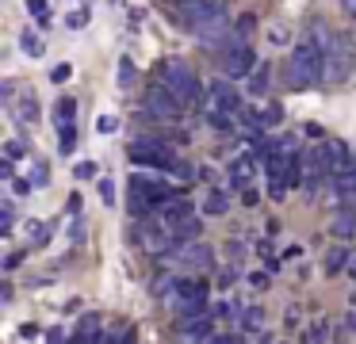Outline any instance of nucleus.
<instances>
[{"label":"nucleus","instance_id":"obj_14","mask_svg":"<svg viewBox=\"0 0 356 344\" xmlns=\"http://www.w3.org/2000/svg\"><path fill=\"white\" fill-rule=\"evenodd\" d=\"M330 234L337 237V241H348V237H356V211H353V206H341V211L333 214Z\"/></svg>","mask_w":356,"mask_h":344},{"label":"nucleus","instance_id":"obj_22","mask_svg":"<svg viewBox=\"0 0 356 344\" xmlns=\"http://www.w3.org/2000/svg\"><path fill=\"white\" fill-rule=\"evenodd\" d=\"M115 76H119V88H131L134 84V76H138V69H134V61L131 58H119V69H115Z\"/></svg>","mask_w":356,"mask_h":344},{"label":"nucleus","instance_id":"obj_19","mask_svg":"<svg viewBox=\"0 0 356 344\" xmlns=\"http://www.w3.org/2000/svg\"><path fill=\"white\" fill-rule=\"evenodd\" d=\"M73 115H77V99H70V96L58 99V107H54V122H58V126H70Z\"/></svg>","mask_w":356,"mask_h":344},{"label":"nucleus","instance_id":"obj_4","mask_svg":"<svg viewBox=\"0 0 356 344\" xmlns=\"http://www.w3.org/2000/svg\"><path fill=\"white\" fill-rule=\"evenodd\" d=\"M127 157H131L134 165H142V168H154V172H169L172 161H177L161 138H138V142H131L127 145Z\"/></svg>","mask_w":356,"mask_h":344},{"label":"nucleus","instance_id":"obj_27","mask_svg":"<svg viewBox=\"0 0 356 344\" xmlns=\"http://www.w3.org/2000/svg\"><path fill=\"white\" fill-rule=\"evenodd\" d=\"M310 42H318L322 46V50H330V42H333V35H330V27H325V23H310Z\"/></svg>","mask_w":356,"mask_h":344},{"label":"nucleus","instance_id":"obj_35","mask_svg":"<svg viewBox=\"0 0 356 344\" xmlns=\"http://www.w3.org/2000/svg\"><path fill=\"white\" fill-rule=\"evenodd\" d=\"M245 283H249V287H257V290H264V287H268V275H264V272H249Z\"/></svg>","mask_w":356,"mask_h":344},{"label":"nucleus","instance_id":"obj_21","mask_svg":"<svg viewBox=\"0 0 356 344\" xmlns=\"http://www.w3.org/2000/svg\"><path fill=\"white\" fill-rule=\"evenodd\" d=\"M19 46H24V54H27V58H42V54H47L42 38H39V35H31V31H24V35H19Z\"/></svg>","mask_w":356,"mask_h":344},{"label":"nucleus","instance_id":"obj_6","mask_svg":"<svg viewBox=\"0 0 356 344\" xmlns=\"http://www.w3.org/2000/svg\"><path fill=\"white\" fill-rule=\"evenodd\" d=\"M348 38L345 35H333V42H330V50H325V65H322V81H330V84H337V81H345L348 76V65H353V58H348Z\"/></svg>","mask_w":356,"mask_h":344},{"label":"nucleus","instance_id":"obj_31","mask_svg":"<svg viewBox=\"0 0 356 344\" xmlns=\"http://www.w3.org/2000/svg\"><path fill=\"white\" fill-rule=\"evenodd\" d=\"M96 172H100V165H96V161H81V165L73 168V176H77V180H92Z\"/></svg>","mask_w":356,"mask_h":344},{"label":"nucleus","instance_id":"obj_15","mask_svg":"<svg viewBox=\"0 0 356 344\" xmlns=\"http://www.w3.org/2000/svg\"><path fill=\"white\" fill-rule=\"evenodd\" d=\"M203 211L215 214V218H218V214H226V211H230V195H226L222 188H211L207 199H203Z\"/></svg>","mask_w":356,"mask_h":344},{"label":"nucleus","instance_id":"obj_44","mask_svg":"<svg viewBox=\"0 0 356 344\" xmlns=\"http://www.w3.org/2000/svg\"><path fill=\"white\" fill-rule=\"evenodd\" d=\"M345 325H348V333H356V310H353V313H348V318H345Z\"/></svg>","mask_w":356,"mask_h":344},{"label":"nucleus","instance_id":"obj_13","mask_svg":"<svg viewBox=\"0 0 356 344\" xmlns=\"http://www.w3.org/2000/svg\"><path fill=\"white\" fill-rule=\"evenodd\" d=\"M157 214H161V222H165V226H172V229H177L180 222H188V218H192V203H188V199H180V195H169V199L161 203V211H157Z\"/></svg>","mask_w":356,"mask_h":344},{"label":"nucleus","instance_id":"obj_34","mask_svg":"<svg viewBox=\"0 0 356 344\" xmlns=\"http://www.w3.org/2000/svg\"><path fill=\"white\" fill-rule=\"evenodd\" d=\"M100 199L108 206H115V183H111V180H100Z\"/></svg>","mask_w":356,"mask_h":344},{"label":"nucleus","instance_id":"obj_20","mask_svg":"<svg viewBox=\"0 0 356 344\" xmlns=\"http://www.w3.org/2000/svg\"><path fill=\"white\" fill-rule=\"evenodd\" d=\"M245 81H249V92H253V96H264V92H268V65H257Z\"/></svg>","mask_w":356,"mask_h":344},{"label":"nucleus","instance_id":"obj_26","mask_svg":"<svg viewBox=\"0 0 356 344\" xmlns=\"http://www.w3.org/2000/svg\"><path fill=\"white\" fill-rule=\"evenodd\" d=\"M253 27H257V19H253V15H238V23H234V38H238V42H249Z\"/></svg>","mask_w":356,"mask_h":344},{"label":"nucleus","instance_id":"obj_1","mask_svg":"<svg viewBox=\"0 0 356 344\" xmlns=\"http://www.w3.org/2000/svg\"><path fill=\"white\" fill-rule=\"evenodd\" d=\"M322 65H325V50L310 38H302L291 54H287V84L295 92H302L307 84H318L322 81Z\"/></svg>","mask_w":356,"mask_h":344},{"label":"nucleus","instance_id":"obj_33","mask_svg":"<svg viewBox=\"0 0 356 344\" xmlns=\"http://www.w3.org/2000/svg\"><path fill=\"white\" fill-rule=\"evenodd\" d=\"M31 172H35V176H31V183H35V188H47V183H50V172H47V165H42V161L31 168Z\"/></svg>","mask_w":356,"mask_h":344},{"label":"nucleus","instance_id":"obj_11","mask_svg":"<svg viewBox=\"0 0 356 344\" xmlns=\"http://www.w3.org/2000/svg\"><path fill=\"white\" fill-rule=\"evenodd\" d=\"M180 12H184L188 27H195V23H203V19L226 15V0H180Z\"/></svg>","mask_w":356,"mask_h":344},{"label":"nucleus","instance_id":"obj_30","mask_svg":"<svg viewBox=\"0 0 356 344\" xmlns=\"http://www.w3.org/2000/svg\"><path fill=\"white\" fill-rule=\"evenodd\" d=\"M268 42L272 46H287V42H291V31H287L284 23H272V27H268Z\"/></svg>","mask_w":356,"mask_h":344},{"label":"nucleus","instance_id":"obj_36","mask_svg":"<svg viewBox=\"0 0 356 344\" xmlns=\"http://www.w3.org/2000/svg\"><path fill=\"white\" fill-rule=\"evenodd\" d=\"M70 73H73V69L62 61V65H54V69H50V81H58V84H62V81H70Z\"/></svg>","mask_w":356,"mask_h":344},{"label":"nucleus","instance_id":"obj_3","mask_svg":"<svg viewBox=\"0 0 356 344\" xmlns=\"http://www.w3.org/2000/svg\"><path fill=\"white\" fill-rule=\"evenodd\" d=\"M127 188H131V199H127V203H131V211H134V214L161 211L165 199L177 195V191H172L169 183H161L157 176H131V183H127Z\"/></svg>","mask_w":356,"mask_h":344},{"label":"nucleus","instance_id":"obj_29","mask_svg":"<svg viewBox=\"0 0 356 344\" xmlns=\"http://www.w3.org/2000/svg\"><path fill=\"white\" fill-rule=\"evenodd\" d=\"M257 119H261V126H276V122L284 119V107L272 104V107H264V111H257Z\"/></svg>","mask_w":356,"mask_h":344},{"label":"nucleus","instance_id":"obj_18","mask_svg":"<svg viewBox=\"0 0 356 344\" xmlns=\"http://www.w3.org/2000/svg\"><path fill=\"white\" fill-rule=\"evenodd\" d=\"M241 329H245V333H261L264 329V310L261 306H245V313H241Z\"/></svg>","mask_w":356,"mask_h":344},{"label":"nucleus","instance_id":"obj_5","mask_svg":"<svg viewBox=\"0 0 356 344\" xmlns=\"http://www.w3.org/2000/svg\"><path fill=\"white\" fill-rule=\"evenodd\" d=\"M146 107H149V115H157V119H180V111H184L180 96L165 81H157V84L146 88Z\"/></svg>","mask_w":356,"mask_h":344},{"label":"nucleus","instance_id":"obj_12","mask_svg":"<svg viewBox=\"0 0 356 344\" xmlns=\"http://www.w3.org/2000/svg\"><path fill=\"white\" fill-rule=\"evenodd\" d=\"M211 325H215V313H211V310L192 313V318H177V333H180V336H188V341L211 336Z\"/></svg>","mask_w":356,"mask_h":344},{"label":"nucleus","instance_id":"obj_8","mask_svg":"<svg viewBox=\"0 0 356 344\" xmlns=\"http://www.w3.org/2000/svg\"><path fill=\"white\" fill-rule=\"evenodd\" d=\"M157 260H165L161 268H169V264H184V268H207L211 260H215V252H211V245H203V241H180L172 256L165 252V256H157Z\"/></svg>","mask_w":356,"mask_h":344},{"label":"nucleus","instance_id":"obj_42","mask_svg":"<svg viewBox=\"0 0 356 344\" xmlns=\"http://www.w3.org/2000/svg\"><path fill=\"white\" fill-rule=\"evenodd\" d=\"M8 157H24V145H19V142H8Z\"/></svg>","mask_w":356,"mask_h":344},{"label":"nucleus","instance_id":"obj_16","mask_svg":"<svg viewBox=\"0 0 356 344\" xmlns=\"http://www.w3.org/2000/svg\"><path fill=\"white\" fill-rule=\"evenodd\" d=\"M253 168H257V161H253V157H249V153H245V157H238V161H234V165H230V180L245 188V183L253 180Z\"/></svg>","mask_w":356,"mask_h":344},{"label":"nucleus","instance_id":"obj_7","mask_svg":"<svg viewBox=\"0 0 356 344\" xmlns=\"http://www.w3.org/2000/svg\"><path fill=\"white\" fill-rule=\"evenodd\" d=\"M172 241H177V234H172V226H165V222H161V214L138 229V245L149 252V256H165V252L172 249Z\"/></svg>","mask_w":356,"mask_h":344},{"label":"nucleus","instance_id":"obj_39","mask_svg":"<svg viewBox=\"0 0 356 344\" xmlns=\"http://www.w3.org/2000/svg\"><path fill=\"white\" fill-rule=\"evenodd\" d=\"M19 264H24V252H12V256L8 260H4V268H8V272H16V268Z\"/></svg>","mask_w":356,"mask_h":344},{"label":"nucleus","instance_id":"obj_41","mask_svg":"<svg viewBox=\"0 0 356 344\" xmlns=\"http://www.w3.org/2000/svg\"><path fill=\"white\" fill-rule=\"evenodd\" d=\"M115 126H119V122L111 119V115H104V119H100V130H104V134H111V130H115Z\"/></svg>","mask_w":356,"mask_h":344},{"label":"nucleus","instance_id":"obj_28","mask_svg":"<svg viewBox=\"0 0 356 344\" xmlns=\"http://www.w3.org/2000/svg\"><path fill=\"white\" fill-rule=\"evenodd\" d=\"M172 234H177V241H195V237H200V222L188 218V222H180V226L172 229Z\"/></svg>","mask_w":356,"mask_h":344},{"label":"nucleus","instance_id":"obj_38","mask_svg":"<svg viewBox=\"0 0 356 344\" xmlns=\"http://www.w3.org/2000/svg\"><path fill=\"white\" fill-rule=\"evenodd\" d=\"M27 12H35V15H47V0H27Z\"/></svg>","mask_w":356,"mask_h":344},{"label":"nucleus","instance_id":"obj_32","mask_svg":"<svg viewBox=\"0 0 356 344\" xmlns=\"http://www.w3.org/2000/svg\"><path fill=\"white\" fill-rule=\"evenodd\" d=\"M19 119H39V104H35V96H24V104H19Z\"/></svg>","mask_w":356,"mask_h":344},{"label":"nucleus","instance_id":"obj_24","mask_svg":"<svg viewBox=\"0 0 356 344\" xmlns=\"http://www.w3.org/2000/svg\"><path fill=\"white\" fill-rule=\"evenodd\" d=\"M58 149H62V153L77 149V130H73V122H70V126H58Z\"/></svg>","mask_w":356,"mask_h":344},{"label":"nucleus","instance_id":"obj_40","mask_svg":"<svg viewBox=\"0 0 356 344\" xmlns=\"http://www.w3.org/2000/svg\"><path fill=\"white\" fill-rule=\"evenodd\" d=\"M65 23H70V27H73V31H77V27H85V12H73V15H70V19H65Z\"/></svg>","mask_w":356,"mask_h":344},{"label":"nucleus","instance_id":"obj_17","mask_svg":"<svg viewBox=\"0 0 356 344\" xmlns=\"http://www.w3.org/2000/svg\"><path fill=\"white\" fill-rule=\"evenodd\" d=\"M325 275H337V272H345L348 264H353V260H348V252H345V245H337V249H330L325 252Z\"/></svg>","mask_w":356,"mask_h":344},{"label":"nucleus","instance_id":"obj_43","mask_svg":"<svg viewBox=\"0 0 356 344\" xmlns=\"http://www.w3.org/2000/svg\"><path fill=\"white\" fill-rule=\"evenodd\" d=\"M341 8H345V15H353V19H356V0H341Z\"/></svg>","mask_w":356,"mask_h":344},{"label":"nucleus","instance_id":"obj_23","mask_svg":"<svg viewBox=\"0 0 356 344\" xmlns=\"http://www.w3.org/2000/svg\"><path fill=\"white\" fill-rule=\"evenodd\" d=\"M330 325H333V321H325V318H322V321H314V325H310L307 333H302V341H330V336H333V329H330Z\"/></svg>","mask_w":356,"mask_h":344},{"label":"nucleus","instance_id":"obj_10","mask_svg":"<svg viewBox=\"0 0 356 344\" xmlns=\"http://www.w3.org/2000/svg\"><path fill=\"white\" fill-rule=\"evenodd\" d=\"M215 111L241 115V96L230 88V81H215V84H211V92H207V115H215Z\"/></svg>","mask_w":356,"mask_h":344},{"label":"nucleus","instance_id":"obj_9","mask_svg":"<svg viewBox=\"0 0 356 344\" xmlns=\"http://www.w3.org/2000/svg\"><path fill=\"white\" fill-rule=\"evenodd\" d=\"M226 76H234V81H245L249 73L257 69V50L249 42H238V46H230L226 50Z\"/></svg>","mask_w":356,"mask_h":344},{"label":"nucleus","instance_id":"obj_37","mask_svg":"<svg viewBox=\"0 0 356 344\" xmlns=\"http://www.w3.org/2000/svg\"><path fill=\"white\" fill-rule=\"evenodd\" d=\"M241 203H245V206H257V191L249 188V183H245V188H241Z\"/></svg>","mask_w":356,"mask_h":344},{"label":"nucleus","instance_id":"obj_2","mask_svg":"<svg viewBox=\"0 0 356 344\" xmlns=\"http://www.w3.org/2000/svg\"><path fill=\"white\" fill-rule=\"evenodd\" d=\"M157 81L169 84V88L180 96V104H184V107L200 104V81H195L192 65H188L184 58H165L161 65H157Z\"/></svg>","mask_w":356,"mask_h":344},{"label":"nucleus","instance_id":"obj_25","mask_svg":"<svg viewBox=\"0 0 356 344\" xmlns=\"http://www.w3.org/2000/svg\"><path fill=\"white\" fill-rule=\"evenodd\" d=\"M96 336H104V333H100V318L92 313V318H85V321H81V329H77V341H96Z\"/></svg>","mask_w":356,"mask_h":344}]
</instances>
